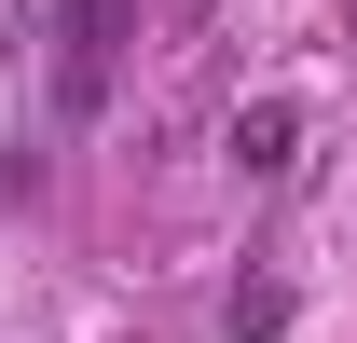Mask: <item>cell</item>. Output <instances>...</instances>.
Listing matches in <instances>:
<instances>
[{
  "mask_svg": "<svg viewBox=\"0 0 357 343\" xmlns=\"http://www.w3.org/2000/svg\"><path fill=\"white\" fill-rule=\"evenodd\" d=\"M110 42H124V0H69V42H55V96L69 110L110 96Z\"/></svg>",
  "mask_w": 357,
  "mask_h": 343,
  "instance_id": "6da1fadb",
  "label": "cell"
},
{
  "mask_svg": "<svg viewBox=\"0 0 357 343\" xmlns=\"http://www.w3.org/2000/svg\"><path fill=\"white\" fill-rule=\"evenodd\" d=\"M234 165H248V178H289V165H303V110H289V96H248V110H234Z\"/></svg>",
  "mask_w": 357,
  "mask_h": 343,
  "instance_id": "7a4b0ae2",
  "label": "cell"
},
{
  "mask_svg": "<svg viewBox=\"0 0 357 343\" xmlns=\"http://www.w3.org/2000/svg\"><path fill=\"white\" fill-rule=\"evenodd\" d=\"M275 330H289V289L248 275V289H234V343H275Z\"/></svg>",
  "mask_w": 357,
  "mask_h": 343,
  "instance_id": "3957f363",
  "label": "cell"
}]
</instances>
